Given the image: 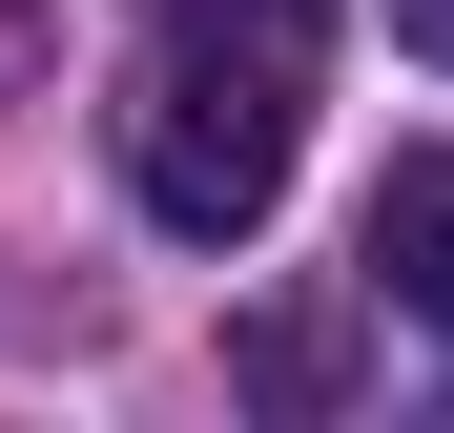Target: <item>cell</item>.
I'll list each match as a JSON object with an SVG mask.
<instances>
[{
  "instance_id": "1",
  "label": "cell",
  "mask_w": 454,
  "mask_h": 433,
  "mask_svg": "<svg viewBox=\"0 0 454 433\" xmlns=\"http://www.w3.org/2000/svg\"><path fill=\"white\" fill-rule=\"evenodd\" d=\"M310 62H331V0H166V42H145V83H124L145 228L248 248L289 206V144H310Z\"/></svg>"
},
{
  "instance_id": "3",
  "label": "cell",
  "mask_w": 454,
  "mask_h": 433,
  "mask_svg": "<svg viewBox=\"0 0 454 433\" xmlns=\"http://www.w3.org/2000/svg\"><path fill=\"white\" fill-rule=\"evenodd\" d=\"M393 42H413V62H454V0H393Z\"/></svg>"
},
{
  "instance_id": "2",
  "label": "cell",
  "mask_w": 454,
  "mask_h": 433,
  "mask_svg": "<svg viewBox=\"0 0 454 433\" xmlns=\"http://www.w3.org/2000/svg\"><path fill=\"white\" fill-rule=\"evenodd\" d=\"M351 248H372V289L454 351V144H393V166H372V228H351Z\"/></svg>"
}]
</instances>
